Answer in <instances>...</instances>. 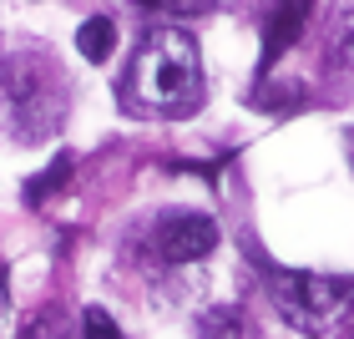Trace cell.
Here are the masks:
<instances>
[{
	"instance_id": "obj_3",
	"label": "cell",
	"mask_w": 354,
	"mask_h": 339,
	"mask_svg": "<svg viewBox=\"0 0 354 339\" xmlns=\"http://www.w3.org/2000/svg\"><path fill=\"white\" fill-rule=\"evenodd\" d=\"M268 299L283 324L299 334H329L354 314V279L349 273H299V268H273L268 273Z\"/></svg>"
},
{
	"instance_id": "obj_9",
	"label": "cell",
	"mask_w": 354,
	"mask_h": 339,
	"mask_svg": "<svg viewBox=\"0 0 354 339\" xmlns=\"http://www.w3.org/2000/svg\"><path fill=\"white\" fill-rule=\"evenodd\" d=\"M66 172H71V157H56V163H51V167H46V172L36 177V183L26 187V203H41L51 187H61V177H66Z\"/></svg>"
},
{
	"instance_id": "obj_7",
	"label": "cell",
	"mask_w": 354,
	"mask_h": 339,
	"mask_svg": "<svg viewBox=\"0 0 354 339\" xmlns=\"http://www.w3.org/2000/svg\"><path fill=\"white\" fill-rule=\"evenodd\" d=\"M111 46H117V26H111L106 15H91V21H82V30H76V51H82L86 61H106Z\"/></svg>"
},
{
	"instance_id": "obj_8",
	"label": "cell",
	"mask_w": 354,
	"mask_h": 339,
	"mask_svg": "<svg viewBox=\"0 0 354 339\" xmlns=\"http://www.w3.org/2000/svg\"><path fill=\"white\" fill-rule=\"evenodd\" d=\"M142 10H152V15H177V21H187V15H203V10H213L218 0H137Z\"/></svg>"
},
{
	"instance_id": "obj_1",
	"label": "cell",
	"mask_w": 354,
	"mask_h": 339,
	"mask_svg": "<svg viewBox=\"0 0 354 339\" xmlns=\"http://www.w3.org/2000/svg\"><path fill=\"white\" fill-rule=\"evenodd\" d=\"M203 56L198 41L177 26H157L142 36V46L132 51V66L122 76V102L142 111V117H192L203 107Z\"/></svg>"
},
{
	"instance_id": "obj_11",
	"label": "cell",
	"mask_w": 354,
	"mask_h": 339,
	"mask_svg": "<svg viewBox=\"0 0 354 339\" xmlns=\"http://www.w3.org/2000/svg\"><path fill=\"white\" fill-rule=\"evenodd\" d=\"M207 339H243L238 314H213V319H207Z\"/></svg>"
},
{
	"instance_id": "obj_6",
	"label": "cell",
	"mask_w": 354,
	"mask_h": 339,
	"mask_svg": "<svg viewBox=\"0 0 354 339\" xmlns=\"http://www.w3.org/2000/svg\"><path fill=\"white\" fill-rule=\"evenodd\" d=\"M324 41H329V56H334V66L354 71V0H334V10H329V26H324Z\"/></svg>"
},
{
	"instance_id": "obj_13",
	"label": "cell",
	"mask_w": 354,
	"mask_h": 339,
	"mask_svg": "<svg viewBox=\"0 0 354 339\" xmlns=\"http://www.w3.org/2000/svg\"><path fill=\"white\" fill-rule=\"evenodd\" d=\"M0 314H6V268H0Z\"/></svg>"
},
{
	"instance_id": "obj_10",
	"label": "cell",
	"mask_w": 354,
	"mask_h": 339,
	"mask_svg": "<svg viewBox=\"0 0 354 339\" xmlns=\"http://www.w3.org/2000/svg\"><path fill=\"white\" fill-rule=\"evenodd\" d=\"M82 329H86V339H122L106 309H86V314H82Z\"/></svg>"
},
{
	"instance_id": "obj_5",
	"label": "cell",
	"mask_w": 354,
	"mask_h": 339,
	"mask_svg": "<svg viewBox=\"0 0 354 339\" xmlns=\"http://www.w3.org/2000/svg\"><path fill=\"white\" fill-rule=\"evenodd\" d=\"M309 6H314V0H273L268 36H263V66H273V56H283L288 46L299 41L304 21H309Z\"/></svg>"
},
{
	"instance_id": "obj_2",
	"label": "cell",
	"mask_w": 354,
	"mask_h": 339,
	"mask_svg": "<svg viewBox=\"0 0 354 339\" xmlns=\"http://www.w3.org/2000/svg\"><path fill=\"white\" fill-rule=\"evenodd\" d=\"M66 91L61 76L46 66V56H6L0 61V127L15 132L21 142H41L56 132Z\"/></svg>"
},
{
	"instance_id": "obj_4",
	"label": "cell",
	"mask_w": 354,
	"mask_h": 339,
	"mask_svg": "<svg viewBox=\"0 0 354 339\" xmlns=\"http://www.w3.org/2000/svg\"><path fill=\"white\" fill-rule=\"evenodd\" d=\"M213 248H218V223L207 213H167L157 223V253L167 264H192Z\"/></svg>"
},
{
	"instance_id": "obj_12",
	"label": "cell",
	"mask_w": 354,
	"mask_h": 339,
	"mask_svg": "<svg viewBox=\"0 0 354 339\" xmlns=\"http://www.w3.org/2000/svg\"><path fill=\"white\" fill-rule=\"evenodd\" d=\"M21 339H61V329H56V319H51V314H41V319H30V324H26Z\"/></svg>"
},
{
	"instance_id": "obj_15",
	"label": "cell",
	"mask_w": 354,
	"mask_h": 339,
	"mask_svg": "<svg viewBox=\"0 0 354 339\" xmlns=\"http://www.w3.org/2000/svg\"><path fill=\"white\" fill-rule=\"evenodd\" d=\"M349 339H354V334H349Z\"/></svg>"
},
{
	"instance_id": "obj_14",
	"label": "cell",
	"mask_w": 354,
	"mask_h": 339,
	"mask_svg": "<svg viewBox=\"0 0 354 339\" xmlns=\"http://www.w3.org/2000/svg\"><path fill=\"white\" fill-rule=\"evenodd\" d=\"M349 157H354V132H349Z\"/></svg>"
}]
</instances>
